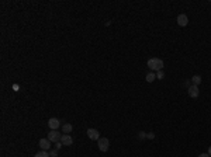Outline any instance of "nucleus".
<instances>
[{
    "instance_id": "f257e3e1",
    "label": "nucleus",
    "mask_w": 211,
    "mask_h": 157,
    "mask_svg": "<svg viewBox=\"0 0 211 157\" xmlns=\"http://www.w3.org/2000/svg\"><path fill=\"white\" fill-rule=\"evenodd\" d=\"M148 67H149L151 70H155V72L162 70L163 60H162V59H159V58H152V59H149V60H148Z\"/></svg>"
},
{
    "instance_id": "f03ea898",
    "label": "nucleus",
    "mask_w": 211,
    "mask_h": 157,
    "mask_svg": "<svg viewBox=\"0 0 211 157\" xmlns=\"http://www.w3.org/2000/svg\"><path fill=\"white\" fill-rule=\"evenodd\" d=\"M99 150H100V151H107V150L110 149V140H108V139H107V138H100V139H99Z\"/></svg>"
},
{
    "instance_id": "7ed1b4c3",
    "label": "nucleus",
    "mask_w": 211,
    "mask_h": 157,
    "mask_svg": "<svg viewBox=\"0 0 211 157\" xmlns=\"http://www.w3.org/2000/svg\"><path fill=\"white\" fill-rule=\"evenodd\" d=\"M61 138H62V135L59 133L58 131H51L48 133V138H47V139H48L51 143H52V142L57 143V142H61Z\"/></svg>"
},
{
    "instance_id": "20e7f679",
    "label": "nucleus",
    "mask_w": 211,
    "mask_h": 157,
    "mask_svg": "<svg viewBox=\"0 0 211 157\" xmlns=\"http://www.w3.org/2000/svg\"><path fill=\"white\" fill-rule=\"evenodd\" d=\"M187 93H189V95L191 97V98H197L198 97V94H200V90H198V86H189V88H187Z\"/></svg>"
},
{
    "instance_id": "39448f33",
    "label": "nucleus",
    "mask_w": 211,
    "mask_h": 157,
    "mask_svg": "<svg viewBox=\"0 0 211 157\" xmlns=\"http://www.w3.org/2000/svg\"><path fill=\"white\" fill-rule=\"evenodd\" d=\"M48 126L51 128V131H57L58 128L61 126V122H59L58 118H51L48 121Z\"/></svg>"
},
{
    "instance_id": "423d86ee",
    "label": "nucleus",
    "mask_w": 211,
    "mask_h": 157,
    "mask_svg": "<svg viewBox=\"0 0 211 157\" xmlns=\"http://www.w3.org/2000/svg\"><path fill=\"white\" fill-rule=\"evenodd\" d=\"M87 136H89L92 140H99V139H100V133H99V131L97 129H93V128L87 129Z\"/></svg>"
},
{
    "instance_id": "0eeeda50",
    "label": "nucleus",
    "mask_w": 211,
    "mask_h": 157,
    "mask_svg": "<svg viewBox=\"0 0 211 157\" xmlns=\"http://www.w3.org/2000/svg\"><path fill=\"white\" fill-rule=\"evenodd\" d=\"M38 144H40L41 150H45V151H48L49 149H51V142L48 140V139H40V142H38Z\"/></svg>"
},
{
    "instance_id": "6e6552de",
    "label": "nucleus",
    "mask_w": 211,
    "mask_h": 157,
    "mask_svg": "<svg viewBox=\"0 0 211 157\" xmlns=\"http://www.w3.org/2000/svg\"><path fill=\"white\" fill-rule=\"evenodd\" d=\"M61 142H62V144H64V146H71V144L73 143V139H72V136H71V135L64 133V135H62V138H61Z\"/></svg>"
},
{
    "instance_id": "1a4fd4ad",
    "label": "nucleus",
    "mask_w": 211,
    "mask_h": 157,
    "mask_svg": "<svg viewBox=\"0 0 211 157\" xmlns=\"http://www.w3.org/2000/svg\"><path fill=\"white\" fill-rule=\"evenodd\" d=\"M177 24L180 27H186L187 24H189V17L186 14H179L177 16Z\"/></svg>"
},
{
    "instance_id": "9d476101",
    "label": "nucleus",
    "mask_w": 211,
    "mask_h": 157,
    "mask_svg": "<svg viewBox=\"0 0 211 157\" xmlns=\"http://www.w3.org/2000/svg\"><path fill=\"white\" fill-rule=\"evenodd\" d=\"M73 129V126L71 124H64L62 125V131H64V133H71Z\"/></svg>"
},
{
    "instance_id": "9b49d317",
    "label": "nucleus",
    "mask_w": 211,
    "mask_h": 157,
    "mask_svg": "<svg viewBox=\"0 0 211 157\" xmlns=\"http://www.w3.org/2000/svg\"><path fill=\"white\" fill-rule=\"evenodd\" d=\"M191 81H193V84H194V86H198V84L201 83V77H200L198 74H196V76H193V77H191Z\"/></svg>"
},
{
    "instance_id": "f8f14e48",
    "label": "nucleus",
    "mask_w": 211,
    "mask_h": 157,
    "mask_svg": "<svg viewBox=\"0 0 211 157\" xmlns=\"http://www.w3.org/2000/svg\"><path fill=\"white\" fill-rule=\"evenodd\" d=\"M155 78H156V74H155V73H148V74H146V81H148V83H152Z\"/></svg>"
},
{
    "instance_id": "ddd939ff",
    "label": "nucleus",
    "mask_w": 211,
    "mask_h": 157,
    "mask_svg": "<svg viewBox=\"0 0 211 157\" xmlns=\"http://www.w3.org/2000/svg\"><path fill=\"white\" fill-rule=\"evenodd\" d=\"M34 157H51V156H49L48 151H45V150H41V151H38V153H37V154H35Z\"/></svg>"
},
{
    "instance_id": "4468645a",
    "label": "nucleus",
    "mask_w": 211,
    "mask_h": 157,
    "mask_svg": "<svg viewBox=\"0 0 211 157\" xmlns=\"http://www.w3.org/2000/svg\"><path fill=\"white\" fill-rule=\"evenodd\" d=\"M165 77V73H163V70H159L158 73H156V78H159V80H162V78Z\"/></svg>"
},
{
    "instance_id": "2eb2a0df",
    "label": "nucleus",
    "mask_w": 211,
    "mask_h": 157,
    "mask_svg": "<svg viewBox=\"0 0 211 157\" xmlns=\"http://www.w3.org/2000/svg\"><path fill=\"white\" fill-rule=\"evenodd\" d=\"M49 156H51V157H58V150L57 149L51 150V151H49Z\"/></svg>"
},
{
    "instance_id": "dca6fc26",
    "label": "nucleus",
    "mask_w": 211,
    "mask_h": 157,
    "mask_svg": "<svg viewBox=\"0 0 211 157\" xmlns=\"http://www.w3.org/2000/svg\"><path fill=\"white\" fill-rule=\"evenodd\" d=\"M62 146H64V144H62V142H57V143H55V147H57V150H59Z\"/></svg>"
},
{
    "instance_id": "f3484780",
    "label": "nucleus",
    "mask_w": 211,
    "mask_h": 157,
    "mask_svg": "<svg viewBox=\"0 0 211 157\" xmlns=\"http://www.w3.org/2000/svg\"><path fill=\"white\" fill-rule=\"evenodd\" d=\"M145 136H146V133L141 132V133H139V139H145Z\"/></svg>"
},
{
    "instance_id": "a211bd4d",
    "label": "nucleus",
    "mask_w": 211,
    "mask_h": 157,
    "mask_svg": "<svg viewBox=\"0 0 211 157\" xmlns=\"http://www.w3.org/2000/svg\"><path fill=\"white\" fill-rule=\"evenodd\" d=\"M198 157H210V154H208V153H203V154H200Z\"/></svg>"
},
{
    "instance_id": "6ab92c4d",
    "label": "nucleus",
    "mask_w": 211,
    "mask_h": 157,
    "mask_svg": "<svg viewBox=\"0 0 211 157\" xmlns=\"http://www.w3.org/2000/svg\"><path fill=\"white\" fill-rule=\"evenodd\" d=\"M148 138H149V139H154L155 135H154V133H148Z\"/></svg>"
},
{
    "instance_id": "aec40b11",
    "label": "nucleus",
    "mask_w": 211,
    "mask_h": 157,
    "mask_svg": "<svg viewBox=\"0 0 211 157\" xmlns=\"http://www.w3.org/2000/svg\"><path fill=\"white\" fill-rule=\"evenodd\" d=\"M207 153H208V154H210V157H211V146L208 147V151H207Z\"/></svg>"
}]
</instances>
